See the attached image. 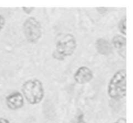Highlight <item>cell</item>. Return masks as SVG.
Wrapping results in <instances>:
<instances>
[{
    "instance_id": "obj_1",
    "label": "cell",
    "mask_w": 133,
    "mask_h": 123,
    "mask_svg": "<svg viewBox=\"0 0 133 123\" xmlns=\"http://www.w3.org/2000/svg\"><path fill=\"white\" fill-rule=\"evenodd\" d=\"M107 93L112 99L119 101L127 94V72L125 69L117 71L109 81Z\"/></svg>"
},
{
    "instance_id": "obj_2",
    "label": "cell",
    "mask_w": 133,
    "mask_h": 123,
    "mask_svg": "<svg viewBox=\"0 0 133 123\" xmlns=\"http://www.w3.org/2000/svg\"><path fill=\"white\" fill-rule=\"evenodd\" d=\"M22 92L23 97L31 105L40 103L45 96L42 83L38 79H31L23 83Z\"/></svg>"
},
{
    "instance_id": "obj_3",
    "label": "cell",
    "mask_w": 133,
    "mask_h": 123,
    "mask_svg": "<svg viewBox=\"0 0 133 123\" xmlns=\"http://www.w3.org/2000/svg\"><path fill=\"white\" fill-rule=\"evenodd\" d=\"M77 46V40L74 35L66 34L57 41L55 50L52 54V56L56 60L64 61L74 54Z\"/></svg>"
},
{
    "instance_id": "obj_4",
    "label": "cell",
    "mask_w": 133,
    "mask_h": 123,
    "mask_svg": "<svg viewBox=\"0 0 133 123\" xmlns=\"http://www.w3.org/2000/svg\"><path fill=\"white\" fill-rule=\"evenodd\" d=\"M23 32L27 42L36 44L42 35V28L40 22L35 17H29L23 22Z\"/></svg>"
},
{
    "instance_id": "obj_5",
    "label": "cell",
    "mask_w": 133,
    "mask_h": 123,
    "mask_svg": "<svg viewBox=\"0 0 133 123\" xmlns=\"http://www.w3.org/2000/svg\"><path fill=\"white\" fill-rule=\"evenodd\" d=\"M6 106L11 110H18L24 106V97L22 93L14 92L5 98Z\"/></svg>"
},
{
    "instance_id": "obj_6",
    "label": "cell",
    "mask_w": 133,
    "mask_h": 123,
    "mask_svg": "<svg viewBox=\"0 0 133 123\" xmlns=\"http://www.w3.org/2000/svg\"><path fill=\"white\" fill-rule=\"evenodd\" d=\"M94 73L92 70L85 66L79 67L74 75L75 82L79 85H85L92 80Z\"/></svg>"
},
{
    "instance_id": "obj_7",
    "label": "cell",
    "mask_w": 133,
    "mask_h": 123,
    "mask_svg": "<svg viewBox=\"0 0 133 123\" xmlns=\"http://www.w3.org/2000/svg\"><path fill=\"white\" fill-rule=\"evenodd\" d=\"M112 45L121 57L126 58V45H127V39L124 36L117 34L113 37L112 39Z\"/></svg>"
},
{
    "instance_id": "obj_8",
    "label": "cell",
    "mask_w": 133,
    "mask_h": 123,
    "mask_svg": "<svg viewBox=\"0 0 133 123\" xmlns=\"http://www.w3.org/2000/svg\"><path fill=\"white\" fill-rule=\"evenodd\" d=\"M96 51L99 54L105 56H109L112 53L113 46L108 40L104 38H99L95 43Z\"/></svg>"
},
{
    "instance_id": "obj_9",
    "label": "cell",
    "mask_w": 133,
    "mask_h": 123,
    "mask_svg": "<svg viewBox=\"0 0 133 123\" xmlns=\"http://www.w3.org/2000/svg\"><path fill=\"white\" fill-rule=\"evenodd\" d=\"M118 29L122 34L125 36L127 35V17L125 16L122 18L118 24Z\"/></svg>"
},
{
    "instance_id": "obj_10",
    "label": "cell",
    "mask_w": 133,
    "mask_h": 123,
    "mask_svg": "<svg viewBox=\"0 0 133 123\" xmlns=\"http://www.w3.org/2000/svg\"><path fill=\"white\" fill-rule=\"evenodd\" d=\"M5 23H6V19L2 15V14H0V32L3 29L5 25Z\"/></svg>"
},
{
    "instance_id": "obj_11",
    "label": "cell",
    "mask_w": 133,
    "mask_h": 123,
    "mask_svg": "<svg viewBox=\"0 0 133 123\" xmlns=\"http://www.w3.org/2000/svg\"><path fill=\"white\" fill-rule=\"evenodd\" d=\"M77 123H87L86 121H84V116L83 113H80V114L77 116Z\"/></svg>"
},
{
    "instance_id": "obj_12",
    "label": "cell",
    "mask_w": 133,
    "mask_h": 123,
    "mask_svg": "<svg viewBox=\"0 0 133 123\" xmlns=\"http://www.w3.org/2000/svg\"><path fill=\"white\" fill-rule=\"evenodd\" d=\"M22 9L25 14H30L35 9L34 7H22Z\"/></svg>"
},
{
    "instance_id": "obj_13",
    "label": "cell",
    "mask_w": 133,
    "mask_h": 123,
    "mask_svg": "<svg viewBox=\"0 0 133 123\" xmlns=\"http://www.w3.org/2000/svg\"><path fill=\"white\" fill-rule=\"evenodd\" d=\"M113 123H127V120L125 118H123V117H121L119 119L117 120L116 122Z\"/></svg>"
},
{
    "instance_id": "obj_14",
    "label": "cell",
    "mask_w": 133,
    "mask_h": 123,
    "mask_svg": "<svg viewBox=\"0 0 133 123\" xmlns=\"http://www.w3.org/2000/svg\"><path fill=\"white\" fill-rule=\"evenodd\" d=\"M0 123H10V121L5 117H0Z\"/></svg>"
}]
</instances>
